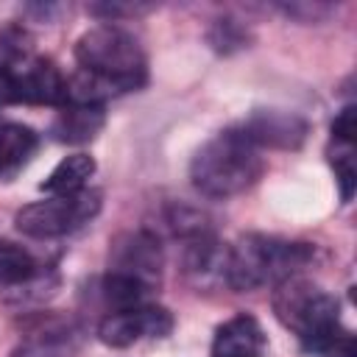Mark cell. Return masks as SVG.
Here are the masks:
<instances>
[{
    "instance_id": "cell-1",
    "label": "cell",
    "mask_w": 357,
    "mask_h": 357,
    "mask_svg": "<svg viewBox=\"0 0 357 357\" xmlns=\"http://www.w3.org/2000/svg\"><path fill=\"white\" fill-rule=\"evenodd\" d=\"M259 148L237 128H226L198 148L190 162L192 187L206 198H231L245 192L262 176Z\"/></svg>"
},
{
    "instance_id": "cell-2",
    "label": "cell",
    "mask_w": 357,
    "mask_h": 357,
    "mask_svg": "<svg viewBox=\"0 0 357 357\" xmlns=\"http://www.w3.org/2000/svg\"><path fill=\"white\" fill-rule=\"evenodd\" d=\"M75 61L106 95L139 89L148 78L139 42L117 25H98L81 33L75 42Z\"/></svg>"
},
{
    "instance_id": "cell-3",
    "label": "cell",
    "mask_w": 357,
    "mask_h": 357,
    "mask_svg": "<svg viewBox=\"0 0 357 357\" xmlns=\"http://www.w3.org/2000/svg\"><path fill=\"white\" fill-rule=\"evenodd\" d=\"M312 259L307 243H290L268 234H245L229 251L223 262V279L234 290H257L268 282H284L296 276Z\"/></svg>"
},
{
    "instance_id": "cell-4",
    "label": "cell",
    "mask_w": 357,
    "mask_h": 357,
    "mask_svg": "<svg viewBox=\"0 0 357 357\" xmlns=\"http://www.w3.org/2000/svg\"><path fill=\"white\" fill-rule=\"evenodd\" d=\"M273 312L287 329H293L298 335L301 346H307L310 340H315L318 335H324L340 324L337 298L298 276L279 282V287L273 293Z\"/></svg>"
},
{
    "instance_id": "cell-5",
    "label": "cell",
    "mask_w": 357,
    "mask_h": 357,
    "mask_svg": "<svg viewBox=\"0 0 357 357\" xmlns=\"http://www.w3.org/2000/svg\"><path fill=\"white\" fill-rule=\"evenodd\" d=\"M100 212V192L98 190H81L73 195H50L47 201L28 204L17 212L14 223L28 237H61L84 223H89Z\"/></svg>"
},
{
    "instance_id": "cell-6",
    "label": "cell",
    "mask_w": 357,
    "mask_h": 357,
    "mask_svg": "<svg viewBox=\"0 0 357 357\" xmlns=\"http://www.w3.org/2000/svg\"><path fill=\"white\" fill-rule=\"evenodd\" d=\"M173 329V318L165 307L139 304L128 310H112L98 324V337L112 349H126L139 337H165Z\"/></svg>"
},
{
    "instance_id": "cell-7",
    "label": "cell",
    "mask_w": 357,
    "mask_h": 357,
    "mask_svg": "<svg viewBox=\"0 0 357 357\" xmlns=\"http://www.w3.org/2000/svg\"><path fill=\"white\" fill-rule=\"evenodd\" d=\"M114 273L131 276L139 284H145L148 290L153 284H159V273H162V251L153 234L148 231H131L123 234L114 248H112V268Z\"/></svg>"
},
{
    "instance_id": "cell-8",
    "label": "cell",
    "mask_w": 357,
    "mask_h": 357,
    "mask_svg": "<svg viewBox=\"0 0 357 357\" xmlns=\"http://www.w3.org/2000/svg\"><path fill=\"white\" fill-rule=\"evenodd\" d=\"M17 103L31 106H64L67 103V78L50 59H31L22 70H14Z\"/></svg>"
},
{
    "instance_id": "cell-9",
    "label": "cell",
    "mask_w": 357,
    "mask_h": 357,
    "mask_svg": "<svg viewBox=\"0 0 357 357\" xmlns=\"http://www.w3.org/2000/svg\"><path fill=\"white\" fill-rule=\"evenodd\" d=\"M240 131L257 145H271V148H298L307 137V123L293 114V112H282V109H257L243 126Z\"/></svg>"
},
{
    "instance_id": "cell-10",
    "label": "cell",
    "mask_w": 357,
    "mask_h": 357,
    "mask_svg": "<svg viewBox=\"0 0 357 357\" xmlns=\"http://www.w3.org/2000/svg\"><path fill=\"white\" fill-rule=\"evenodd\" d=\"M262 349V324L248 312H237L229 321H223L212 337V357H259Z\"/></svg>"
},
{
    "instance_id": "cell-11",
    "label": "cell",
    "mask_w": 357,
    "mask_h": 357,
    "mask_svg": "<svg viewBox=\"0 0 357 357\" xmlns=\"http://www.w3.org/2000/svg\"><path fill=\"white\" fill-rule=\"evenodd\" d=\"M103 106L95 103H64L50 126L53 137L59 142H70V145H81L89 142L100 134L103 128Z\"/></svg>"
},
{
    "instance_id": "cell-12",
    "label": "cell",
    "mask_w": 357,
    "mask_h": 357,
    "mask_svg": "<svg viewBox=\"0 0 357 357\" xmlns=\"http://www.w3.org/2000/svg\"><path fill=\"white\" fill-rule=\"evenodd\" d=\"M95 173V159L86 156V153H73V156H64L53 170L50 176L42 181V192L47 195H73V192H81L86 178Z\"/></svg>"
},
{
    "instance_id": "cell-13",
    "label": "cell",
    "mask_w": 357,
    "mask_h": 357,
    "mask_svg": "<svg viewBox=\"0 0 357 357\" xmlns=\"http://www.w3.org/2000/svg\"><path fill=\"white\" fill-rule=\"evenodd\" d=\"M39 276V262L33 254L11 240H0V284L3 287H17L28 284Z\"/></svg>"
},
{
    "instance_id": "cell-14",
    "label": "cell",
    "mask_w": 357,
    "mask_h": 357,
    "mask_svg": "<svg viewBox=\"0 0 357 357\" xmlns=\"http://www.w3.org/2000/svg\"><path fill=\"white\" fill-rule=\"evenodd\" d=\"M36 151V134L20 123H0V173L22 165Z\"/></svg>"
},
{
    "instance_id": "cell-15",
    "label": "cell",
    "mask_w": 357,
    "mask_h": 357,
    "mask_svg": "<svg viewBox=\"0 0 357 357\" xmlns=\"http://www.w3.org/2000/svg\"><path fill=\"white\" fill-rule=\"evenodd\" d=\"M100 290L106 296V301L114 307V310H128V307H139L142 304V296L148 293L145 284H139L137 279L131 276H123V273H114L109 271L100 282Z\"/></svg>"
},
{
    "instance_id": "cell-16",
    "label": "cell",
    "mask_w": 357,
    "mask_h": 357,
    "mask_svg": "<svg viewBox=\"0 0 357 357\" xmlns=\"http://www.w3.org/2000/svg\"><path fill=\"white\" fill-rule=\"evenodd\" d=\"M28 33L17 25H3L0 28V73H11L20 61H25L31 45Z\"/></svg>"
},
{
    "instance_id": "cell-17",
    "label": "cell",
    "mask_w": 357,
    "mask_h": 357,
    "mask_svg": "<svg viewBox=\"0 0 357 357\" xmlns=\"http://www.w3.org/2000/svg\"><path fill=\"white\" fill-rule=\"evenodd\" d=\"M332 167L340 184V198L351 201L354 187H357V167H354V148L351 145H340L337 153H332Z\"/></svg>"
},
{
    "instance_id": "cell-18",
    "label": "cell",
    "mask_w": 357,
    "mask_h": 357,
    "mask_svg": "<svg viewBox=\"0 0 357 357\" xmlns=\"http://www.w3.org/2000/svg\"><path fill=\"white\" fill-rule=\"evenodd\" d=\"M332 137L337 145H354L357 139V109L354 106L340 109V114L332 120Z\"/></svg>"
},
{
    "instance_id": "cell-19",
    "label": "cell",
    "mask_w": 357,
    "mask_h": 357,
    "mask_svg": "<svg viewBox=\"0 0 357 357\" xmlns=\"http://www.w3.org/2000/svg\"><path fill=\"white\" fill-rule=\"evenodd\" d=\"M215 31H220V36H209V39H212V45H215L218 50H229V45H231V47H243V42H245L243 31H237V25L229 22V20H220V22L215 25Z\"/></svg>"
},
{
    "instance_id": "cell-20",
    "label": "cell",
    "mask_w": 357,
    "mask_h": 357,
    "mask_svg": "<svg viewBox=\"0 0 357 357\" xmlns=\"http://www.w3.org/2000/svg\"><path fill=\"white\" fill-rule=\"evenodd\" d=\"M17 103V89H14V70L0 73V109Z\"/></svg>"
},
{
    "instance_id": "cell-21",
    "label": "cell",
    "mask_w": 357,
    "mask_h": 357,
    "mask_svg": "<svg viewBox=\"0 0 357 357\" xmlns=\"http://www.w3.org/2000/svg\"><path fill=\"white\" fill-rule=\"evenodd\" d=\"M14 357H28V354H14Z\"/></svg>"
}]
</instances>
